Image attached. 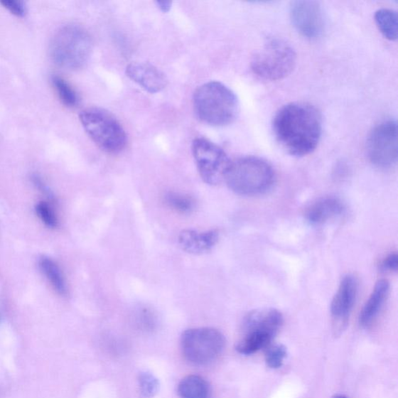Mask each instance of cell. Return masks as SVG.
I'll return each instance as SVG.
<instances>
[{"label": "cell", "instance_id": "obj_27", "mask_svg": "<svg viewBox=\"0 0 398 398\" xmlns=\"http://www.w3.org/2000/svg\"><path fill=\"white\" fill-rule=\"evenodd\" d=\"M397 267L398 257L396 253L389 254L381 264V268L387 271H397Z\"/></svg>", "mask_w": 398, "mask_h": 398}, {"label": "cell", "instance_id": "obj_5", "mask_svg": "<svg viewBox=\"0 0 398 398\" xmlns=\"http://www.w3.org/2000/svg\"><path fill=\"white\" fill-rule=\"evenodd\" d=\"M80 120L87 135L102 151L118 154L126 147V131L109 112L101 107H89L81 112Z\"/></svg>", "mask_w": 398, "mask_h": 398}, {"label": "cell", "instance_id": "obj_3", "mask_svg": "<svg viewBox=\"0 0 398 398\" xmlns=\"http://www.w3.org/2000/svg\"><path fill=\"white\" fill-rule=\"evenodd\" d=\"M275 180V171L267 161L245 156L230 163L224 181L237 195L254 196L269 192Z\"/></svg>", "mask_w": 398, "mask_h": 398}, {"label": "cell", "instance_id": "obj_15", "mask_svg": "<svg viewBox=\"0 0 398 398\" xmlns=\"http://www.w3.org/2000/svg\"><path fill=\"white\" fill-rule=\"evenodd\" d=\"M345 205L335 197H326L313 203L306 213V219L313 226H321L341 215Z\"/></svg>", "mask_w": 398, "mask_h": 398}, {"label": "cell", "instance_id": "obj_1", "mask_svg": "<svg viewBox=\"0 0 398 398\" xmlns=\"http://www.w3.org/2000/svg\"><path fill=\"white\" fill-rule=\"evenodd\" d=\"M272 127L278 142L294 156L311 154L318 147L322 134V118L312 104H288L274 117Z\"/></svg>", "mask_w": 398, "mask_h": 398}, {"label": "cell", "instance_id": "obj_17", "mask_svg": "<svg viewBox=\"0 0 398 398\" xmlns=\"http://www.w3.org/2000/svg\"><path fill=\"white\" fill-rule=\"evenodd\" d=\"M38 267L58 294L62 296L68 294V285L57 263L49 257L41 256L38 261Z\"/></svg>", "mask_w": 398, "mask_h": 398}, {"label": "cell", "instance_id": "obj_8", "mask_svg": "<svg viewBox=\"0 0 398 398\" xmlns=\"http://www.w3.org/2000/svg\"><path fill=\"white\" fill-rule=\"evenodd\" d=\"M193 154L199 176L205 184L217 185L225 181L231 161L223 149L205 138L193 143Z\"/></svg>", "mask_w": 398, "mask_h": 398}, {"label": "cell", "instance_id": "obj_22", "mask_svg": "<svg viewBox=\"0 0 398 398\" xmlns=\"http://www.w3.org/2000/svg\"><path fill=\"white\" fill-rule=\"evenodd\" d=\"M138 381L140 393L146 398L153 397L158 391V380L151 372H141Z\"/></svg>", "mask_w": 398, "mask_h": 398}, {"label": "cell", "instance_id": "obj_13", "mask_svg": "<svg viewBox=\"0 0 398 398\" xmlns=\"http://www.w3.org/2000/svg\"><path fill=\"white\" fill-rule=\"evenodd\" d=\"M284 317L273 308L256 310L247 315L243 322V333H262L272 336L283 326Z\"/></svg>", "mask_w": 398, "mask_h": 398}, {"label": "cell", "instance_id": "obj_4", "mask_svg": "<svg viewBox=\"0 0 398 398\" xmlns=\"http://www.w3.org/2000/svg\"><path fill=\"white\" fill-rule=\"evenodd\" d=\"M92 52V40L86 29L77 24H68L55 32L50 54L61 68L77 70L84 68Z\"/></svg>", "mask_w": 398, "mask_h": 398}, {"label": "cell", "instance_id": "obj_18", "mask_svg": "<svg viewBox=\"0 0 398 398\" xmlns=\"http://www.w3.org/2000/svg\"><path fill=\"white\" fill-rule=\"evenodd\" d=\"M178 392L181 398H209L210 387L204 378L190 375L181 381Z\"/></svg>", "mask_w": 398, "mask_h": 398}, {"label": "cell", "instance_id": "obj_19", "mask_svg": "<svg viewBox=\"0 0 398 398\" xmlns=\"http://www.w3.org/2000/svg\"><path fill=\"white\" fill-rule=\"evenodd\" d=\"M377 26L383 36L389 41L397 38L398 18L396 11L389 9H381L375 14Z\"/></svg>", "mask_w": 398, "mask_h": 398}, {"label": "cell", "instance_id": "obj_10", "mask_svg": "<svg viewBox=\"0 0 398 398\" xmlns=\"http://www.w3.org/2000/svg\"><path fill=\"white\" fill-rule=\"evenodd\" d=\"M290 20L300 34L309 39L319 38L326 27L321 5L311 0H298L290 6Z\"/></svg>", "mask_w": 398, "mask_h": 398}, {"label": "cell", "instance_id": "obj_12", "mask_svg": "<svg viewBox=\"0 0 398 398\" xmlns=\"http://www.w3.org/2000/svg\"><path fill=\"white\" fill-rule=\"evenodd\" d=\"M127 75L149 93H159L168 85L164 73L148 63H130L127 68Z\"/></svg>", "mask_w": 398, "mask_h": 398}, {"label": "cell", "instance_id": "obj_29", "mask_svg": "<svg viewBox=\"0 0 398 398\" xmlns=\"http://www.w3.org/2000/svg\"><path fill=\"white\" fill-rule=\"evenodd\" d=\"M333 398H348V397L343 394H337Z\"/></svg>", "mask_w": 398, "mask_h": 398}, {"label": "cell", "instance_id": "obj_25", "mask_svg": "<svg viewBox=\"0 0 398 398\" xmlns=\"http://www.w3.org/2000/svg\"><path fill=\"white\" fill-rule=\"evenodd\" d=\"M6 10L19 18H23L27 14L26 4L21 0H4L0 2Z\"/></svg>", "mask_w": 398, "mask_h": 398}, {"label": "cell", "instance_id": "obj_6", "mask_svg": "<svg viewBox=\"0 0 398 398\" xmlns=\"http://www.w3.org/2000/svg\"><path fill=\"white\" fill-rule=\"evenodd\" d=\"M296 63L295 50L279 38L268 39L252 56L251 68L257 76L265 80L284 79Z\"/></svg>", "mask_w": 398, "mask_h": 398}, {"label": "cell", "instance_id": "obj_21", "mask_svg": "<svg viewBox=\"0 0 398 398\" xmlns=\"http://www.w3.org/2000/svg\"><path fill=\"white\" fill-rule=\"evenodd\" d=\"M165 200L172 210L180 213H190L195 209L194 199L188 195L170 193L166 195Z\"/></svg>", "mask_w": 398, "mask_h": 398}, {"label": "cell", "instance_id": "obj_28", "mask_svg": "<svg viewBox=\"0 0 398 398\" xmlns=\"http://www.w3.org/2000/svg\"><path fill=\"white\" fill-rule=\"evenodd\" d=\"M156 4L163 13H168L172 6V2L166 1V0L165 1H156Z\"/></svg>", "mask_w": 398, "mask_h": 398}, {"label": "cell", "instance_id": "obj_23", "mask_svg": "<svg viewBox=\"0 0 398 398\" xmlns=\"http://www.w3.org/2000/svg\"><path fill=\"white\" fill-rule=\"evenodd\" d=\"M286 355V348L283 345H275L270 347L265 355L267 366L271 369L281 367L283 366Z\"/></svg>", "mask_w": 398, "mask_h": 398}, {"label": "cell", "instance_id": "obj_16", "mask_svg": "<svg viewBox=\"0 0 398 398\" xmlns=\"http://www.w3.org/2000/svg\"><path fill=\"white\" fill-rule=\"evenodd\" d=\"M389 292V284L386 279L377 281L360 315V323L368 327L375 321L387 301Z\"/></svg>", "mask_w": 398, "mask_h": 398}, {"label": "cell", "instance_id": "obj_2", "mask_svg": "<svg viewBox=\"0 0 398 398\" xmlns=\"http://www.w3.org/2000/svg\"><path fill=\"white\" fill-rule=\"evenodd\" d=\"M193 106L199 120L217 127L233 122L239 112L234 91L217 81L206 82L195 90Z\"/></svg>", "mask_w": 398, "mask_h": 398}, {"label": "cell", "instance_id": "obj_30", "mask_svg": "<svg viewBox=\"0 0 398 398\" xmlns=\"http://www.w3.org/2000/svg\"><path fill=\"white\" fill-rule=\"evenodd\" d=\"M1 320H2L1 313H0V322H1Z\"/></svg>", "mask_w": 398, "mask_h": 398}, {"label": "cell", "instance_id": "obj_7", "mask_svg": "<svg viewBox=\"0 0 398 398\" xmlns=\"http://www.w3.org/2000/svg\"><path fill=\"white\" fill-rule=\"evenodd\" d=\"M225 345V337L219 330L211 328L188 329L181 338V350L185 357L199 366L217 360Z\"/></svg>", "mask_w": 398, "mask_h": 398}, {"label": "cell", "instance_id": "obj_26", "mask_svg": "<svg viewBox=\"0 0 398 398\" xmlns=\"http://www.w3.org/2000/svg\"><path fill=\"white\" fill-rule=\"evenodd\" d=\"M31 181L33 185L36 186V188L43 193L47 198L49 199L50 201L55 200V196L53 193V190L50 189L48 185L45 183V181L41 178L38 174L34 173L32 174L31 176Z\"/></svg>", "mask_w": 398, "mask_h": 398}, {"label": "cell", "instance_id": "obj_11", "mask_svg": "<svg viewBox=\"0 0 398 398\" xmlns=\"http://www.w3.org/2000/svg\"><path fill=\"white\" fill-rule=\"evenodd\" d=\"M357 293V279L352 275L345 276L330 304V313L336 326H343L350 318Z\"/></svg>", "mask_w": 398, "mask_h": 398}, {"label": "cell", "instance_id": "obj_14", "mask_svg": "<svg viewBox=\"0 0 398 398\" xmlns=\"http://www.w3.org/2000/svg\"><path fill=\"white\" fill-rule=\"evenodd\" d=\"M219 239L220 232L217 230L204 232L185 230L181 232L178 240L182 250L198 255L210 252L217 245Z\"/></svg>", "mask_w": 398, "mask_h": 398}, {"label": "cell", "instance_id": "obj_20", "mask_svg": "<svg viewBox=\"0 0 398 398\" xmlns=\"http://www.w3.org/2000/svg\"><path fill=\"white\" fill-rule=\"evenodd\" d=\"M52 81L57 95L64 105L68 107L78 105V95L68 82L59 76H53Z\"/></svg>", "mask_w": 398, "mask_h": 398}, {"label": "cell", "instance_id": "obj_24", "mask_svg": "<svg viewBox=\"0 0 398 398\" xmlns=\"http://www.w3.org/2000/svg\"><path fill=\"white\" fill-rule=\"evenodd\" d=\"M36 211L38 217L49 228L58 226V218L51 205L45 202H40L36 206Z\"/></svg>", "mask_w": 398, "mask_h": 398}, {"label": "cell", "instance_id": "obj_9", "mask_svg": "<svg viewBox=\"0 0 398 398\" xmlns=\"http://www.w3.org/2000/svg\"><path fill=\"white\" fill-rule=\"evenodd\" d=\"M367 153L370 161L381 169L392 168L398 156L397 124L385 120L373 128L367 139Z\"/></svg>", "mask_w": 398, "mask_h": 398}]
</instances>
